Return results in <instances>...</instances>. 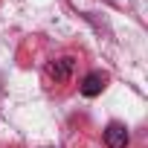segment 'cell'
I'll list each match as a JSON object with an SVG mask.
<instances>
[{"mask_svg":"<svg viewBox=\"0 0 148 148\" xmlns=\"http://www.w3.org/2000/svg\"><path fill=\"white\" fill-rule=\"evenodd\" d=\"M73 67H76V58H73V55H64V58H58V61H52V64L47 67V76H49L52 82H67V79L73 76Z\"/></svg>","mask_w":148,"mask_h":148,"instance_id":"6da1fadb","label":"cell"},{"mask_svg":"<svg viewBox=\"0 0 148 148\" xmlns=\"http://www.w3.org/2000/svg\"><path fill=\"white\" fill-rule=\"evenodd\" d=\"M128 128L125 125H119V122H110L108 128H105V145L108 148H128Z\"/></svg>","mask_w":148,"mask_h":148,"instance_id":"7a4b0ae2","label":"cell"},{"mask_svg":"<svg viewBox=\"0 0 148 148\" xmlns=\"http://www.w3.org/2000/svg\"><path fill=\"white\" fill-rule=\"evenodd\" d=\"M105 82H108V76H105V73H87L79 90H82V96L93 99V96H99V93L105 90Z\"/></svg>","mask_w":148,"mask_h":148,"instance_id":"3957f363","label":"cell"}]
</instances>
